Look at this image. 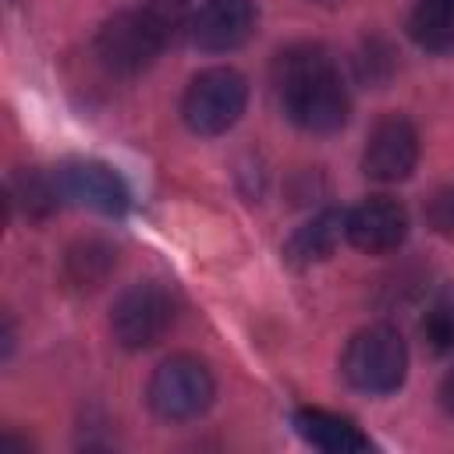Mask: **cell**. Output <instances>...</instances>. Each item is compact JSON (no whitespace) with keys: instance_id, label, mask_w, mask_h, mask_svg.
Instances as JSON below:
<instances>
[{"instance_id":"6da1fadb","label":"cell","mask_w":454,"mask_h":454,"mask_svg":"<svg viewBox=\"0 0 454 454\" xmlns=\"http://www.w3.org/2000/svg\"><path fill=\"white\" fill-rule=\"evenodd\" d=\"M273 85L284 114L305 131L326 135L348 121L351 99L323 46L301 43L284 50L273 64Z\"/></svg>"},{"instance_id":"7a4b0ae2","label":"cell","mask_w":454,"mask_h":454,"mask_svg":"<svg viewBox=\"0 0 454 454\" xmlns=\"http://www.w3.org/2000/svg\"><path fill=\"white\" fill-rule=\"evenodd\" d=\"M192 25L188 0H145L135 11L114 14L96 35V57L114 74L145 71Z\"/></svg>"},{"instance_id":"3957f363","label":"cell","mask_w":454,"mask_h":454,"mask_svg":"<svg viewBox=\"0 0 454 454\" xmlns=\"http://www.w3.org/2000/svg\"><path fill=\"white\" fill-rule=\"evenodd\" d=\"M340 372L362 394H394L408 372V348L394 326H365L348 340L340 355Z\"/></svg>"},{"instance_id":"277c9868","label":"cell","mask_w":454,"mask_h":454,"mask_svg":"<svg viewBox=\"0 0 454 454\" xmlns=\"http://www.w3.org/2000/svg\"><path fill=\"white\" fill-rule=\"evenodd\" d=\"M213 372L206 369L202 358L195 355H170L167 362L156 365L145 401L153 415L163 422H188L199 419L213 404Z\"/></svg>"},{"instance_id":"5b68a950","label":"cell","mask_w":454,"mask_h":454,"mask_svg":"<svg viewBox=\"0 0 454 454\" xmlns=\"http://www.w3.org/2000/svg\"><path fill=\"white\" fill-rule=\"evenodd\" d=\"M248 103V82L234 67L199 71L181 99V117L195 135H223L238 124Z\"/></svg>"},{"instance_id":"8992f818","label":"cell","mask_w":454,"mask_h":454,"mask_svg":"<svg viewBox=\"0 0 454 454\" xmlns=\"http://www.w3.org/2000/svg\"><path fill=\"white\" fill-rule=\"evenodd\" d=\"M174 326V298L167 287L145 280V284H131L110 312V330L114 340L128 351H142L153 348L156 340H163V333Z\"/></svg>"},{"instance_id":"52a82bcc","label":"cell","mask_w":454,"mask_h":454,"mask_svg":"<svg viewBox=\"0 0 454 454\" xmlns=\"http://www.w3.org/2000/svg\"><path fill=\"white\" fill-rule=\"evenodd\" d=\"M419 163V131L408 117L401 114H387L372 124L365 149H362V170L372 181L394 184L404 181Z\"/></svg>"},{"instance_id":"ba28073f","label":"cell","mask_w":454,"mask_h":454,"mask_svg":"<svg viewBox=\"0 0 454 454\" xmlns=\"http://www.w3.org/2000/svg\"><path fill=\"white\" fill-rule=\"evenodd\" d=\"M57 192L60 199L103 213V216H121L128 209V184L121 181V174L106 163L96 160H67L53 170Z\"/></svg>"},{"instance_id":"9c48e42d","label":"cell","mask_w":454,"mask_h":454,"mask_svg":"<svg viewBox=\"0 0 454 454\" xmlns=\"http://www.w3.org/2000/svg\"><path fill=\"white\" fill-rule=\"evenodd\" d=\"M344 238L369 255L394 252L408 238V213L397 199L369 195L344 213Z\"/></svg>"},{"instance_id":"30bf717a","label":"cell","mask_w":454,"mask_h":454,"mask_svg":"<svg viewBox=\"0 0 454 454\" xmlns=\"http://www.w3.org/2000/svg\"><path fill=\"white\" fill-rule=\"evenodd\" d=\"M255 4L252 0H206L188 25V35L206 53H227L252 39L255 32Z\"/></svg>"},{"instance_id":"8fae6325","label":"cell","mask_w":454,"mask_h":454,"mask_svg":"<svg viewBox=\"0 0 454 454\" xmlns=\"http://www.w3.org/2000/svg\"><path fill=\"white\" fill-rule=\"evenodd\" d=\"M294 429L305 443L326 450V454H362L369 450V436L344 415L323 411V408H298L294 411Z\"/></svg>"},{"instance_id":"7c38bea8","label":"cell","mask_w":454,"mask_h":454,"mask_svg":"<svg viewBox=\"0 0 454 454\" xmlns=\"http://www.w3.org/2000/svg\"><path fill=\"white\" fill-rule=\"evenodd\" d=\"M340 238H344V213L326 209V213L312 216L309 223H301L291 234L284 255H287L291 266H312V262H323L326 255H333Z\"/></svg>"},{"instance_id":"4fadbf2b","label":"cell","mask_w":454,"mask_h":454,"mask_svg":"<svg viewBox=\"0 0 454 454\" xmlns=\"http://www.w3.org/2000/svg\"><path fill=\"white\" fill-rule=\"evenodd\" d=\"M408 32L422 50H454V0H415Z\"/></svg>"},{"instance_id":"5bb4252c","label":"cell","mask_w":454,"mask_h":454,"mask_svg":"<svg viewBox=\"0 0 454 454\" xmlns=\"http://www.w3.org/2000/svg\"><path fill=\"white\" fill-rule=\"evenodd\" d=\"M11 199L28 213V216H50L57 209V181L39 174V170H21L11 177Z\"/></svg>"},{"instance_id":"9a60e30c","label":"cell","mask_w":454,"mask_h":454,"mask_svg":"<svg viewBox=\"0 0 454 454\" xmlns=\"http://www.w3.org/2000/svg\"><path fill=\"white\" fill-rule=\"evenodd\" d=\"M422 337L433 351H454V294H443L440 301L429 305L422 319Z\"/></svg>"},{"instance_id":"2e32d148","label":"cell","mask_w":454,"mask_h":454,"mask_svg":"<svg viewBox=\"0 0 454 454\" xmlns=\"http://www.w3.org/2000/svg\"><path fill=\"white\" fill-rule=\"evenodd\" d=\"M67 266H71V280L74 284H99L103 277H106V270L114 266V252L110 248H103V245H96V241H89V245H82L78 252H71V259H67Z\"/></svg>"},{"instance_id":"e0dca14e","label":"cell","mask_w":454,"mask_h":454,"mask_svg":"<svg viewBox=\"0 0 454 454\" xmlns=\"http://www.w3.org/2000/svg\"><path fill=\"white\" fill-rule=\"evenodd\" d=\"M426 220H429V227H433L436 234L454 238V184L436 188V192L429 195V202H426Z\"/></svg>"},{"instance_id":"ac0fdd59","label":"cell","mask_w":454,"mask_h":454,"mask_svg":"<svg viewBox=\"0 0 454 454\" xmlns=\"http://www.w3.org/2000/svg\"><path fill=\"white\" fill-rule=\"evenodd\" d=\"M440 404L447 415H454V369H447V376L440 380Z\"/></svg>"}]
</instances>
